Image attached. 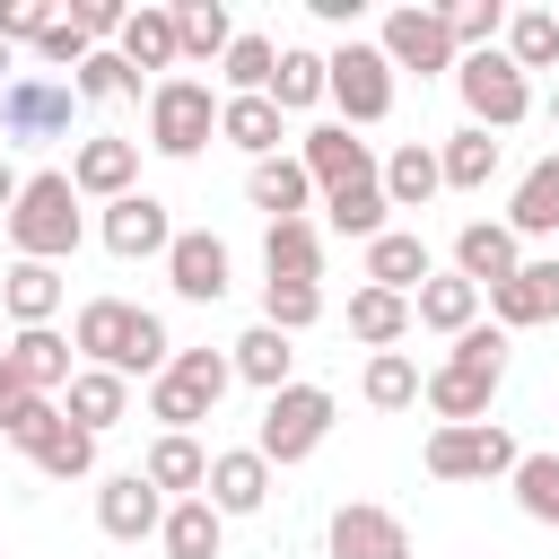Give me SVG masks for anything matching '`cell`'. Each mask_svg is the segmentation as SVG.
<instances>
[{
  "label": "cell",
  "mask_w": 559,
  "mask_h": 559,
  "mask_svg": "<svg viewBox=\"0 0 559 559\" xmlns=\"http://www.w3.org/2000/svg\"><path fill=\"white\" fill-rule=\"evenodd\" d=\"M17 393H26V384H17V367H9V349H0V411H9Z\"/></svg>",
  "instance_id": "cell-54"
},
{
  "label": "cell",
  "mask_w": 559,
  "mask_h": 559,
  "mask_svg": "<svg viewBox=\"0 0 559 559\" xmlns=\"http://www.w3.org/2000/svg\"><path fill=\"white\" fill-rule=\"evenodd\" d=\"M271 70H280V44H271V35H253V26H236V44L218 52L227 96H271Z\"/></svg>",
  "instance_id": "cell-36"
},
{
  "label": "cell",
  "mask_w": 559,
  "mask_h": 559,
  "mask_svg": "<svg viewBox=\"0 0 559 559\" xmlns=\"http://www.w3.org/2000/svg\"><path fill=\"white\" fill-rule=\"evenodd\" d=\"M79 236H87V218H79L70 175H61V166L26 175L17 210H9V245H17V262H70V253H79Z\"/></svg>",
  "instance_id": "cell-3"
},
{
  "label": "cell",
  "mask_w": 559,
  "mask_h": 559,
  "mask_svg": "<svg viewBox=\"0 0 559 559\" xmlns=\"http://www.w3.org/2000/svg\"><path fill=\"white\" fill-rule=\"evenodd\" d=\"M17 192H26V175H17L9 157H0V210H17Z\"/></svg>",
  "instance_id": "cell-53"
},
{
  "label": "cell",
  "mask_w": 559,
  "mask_h": 559,
  "mask_svg": "<svg viewBox=\"0 0 559 559\" xmlns=\"http://www.w3.org/2000/svg\"><path fill=\"white\" fill-rule=\"evenodd\" d=\"M332 559H411V524L393 515V507H367V498H349V507H332Z\"/></svg>",
  "instance_id": "cell-16"
},
{
  "label": "cell",
  "mask_w": 559,
  "mask_h": 559,
  "mask_svg": "<svg viewBox=\"0 0 559 559\" xmlns=\"http://www.w3.org/2000/svg\"><path fill=\"white\" fill-rule=\"evenodd\" d=\"M70 349H79L87 367H114L122 384H131V376H166V358H175L166 323H157L148 306H131V297H87V306L70 314Z\"/></svg>",
  "instance_id": "cell-2"
},
{
  "label": "cell",
  "mask_w": 559,
  "mask_h": 559,
  "mask_svg": "<svg viewBox=\"0 0 559 559\" xmlns=\"http://www.w3.org/2000/svg\"><path fill=\"white\" fill-rule=\"evenodd\" d=\"M384 183H349V192H323V227L332 236H349V245H376L384 236Z\"/></svg>",
  "instance_id": "cell-38"
},
{
  "label": "cell",
  "mask_w": 559,
  "mask_h": 559,
  "mask_svg": "<svg viewBox=\"0 0 559 559\" xmlns=\"http://www.w3.org/2000/svg\"><path fill=\"white\" fill-rule=\"evenodd\" d=\"M358 393H367L376 411H411V402H419V358H411V349H376L367 376H358Z\"/></svg>",
  "instance_id": "cell-42"
},
{
  "label": "cell",
  "mask_w": 559,
  "mask_h": 559,
  "mask_svg": "<svg viewBox=\"0 0 559 559\" xmlns=\"http://www.w3.org/2000/svg\"><path fill=\"white\" fill-rule=\"evenodd\" d=\"M262 271L323 288V227H314V218H271V227H262Z\"/></svg>",
  "instance_id": "cell-21"
},
{
  "label": "cell",
  "mask_w": 559,
  "mask_h": 559,
  "mask_svg": "<svg viewBox=\"0 0 559 559\" xmlns=\"http://www.w3.org/2000/svg\"><path fill=\"white\" fill-rule=\"evenodd\" d=\"M507 236H515V245L559 236V157L524 166V183H515V201H507Z\"/></svg>",
  "instance_id": "cell-29"
},
{
  "label": "cell",
  "mask_w": 559,
  "mask_h": 559,
  "mask_svg": "<svg viewBox=\"0 0 559 559\" xmlns=\"http://www.w3.org/2000/svg\"><path fill=\"white\" fill-rule=\"evenodd\" d=\"M96 236H105V253H114V262H166L175 218H166V201H157V192H122V201H105Z\"/></svg>",
  "instance_id": "cell-12"
},
{
  "label": "cell",
  "mask_w": 559,
  "mask_h": 559,
  "mask_svg": "<svg viewBox=\"0 0 559 559\" xmlns=\"http://www.w3.org/2000/svg\"><path fill=\"white\" fill-rule=\"evenodd\" d=\"M376 52H384L393 70H411V79H437V70H454V61H463V52H454V35H445V9H428V0L393 9V17H384V35H376Z\"/></svg>",
  "instance_id": "cell-10"
},
{
  "label": "cell",
  "mask_w": 559,
  "mask_h": 559,
  "mask_svg": "<svg viewBox=\"0 0 559 559\" xmlns=\"http://www.w3.org/2000/svg\"><path fill=\"white\" fill-rule=\"evenodd\" d=\"M323 96L341 105V131H358V122H384L393 114V61L376 52V44H332L323 52Z\"/></svg>",
  "instance_id": "cell-6"
},
{
  "label": "cell",
  "mask_w": 559,
  "mask_h": 559,
  "mask_svg": "<svg viewBox=\"0 0 559 559\" xmlns=\"http://www.w3.org/2000/svg\"><path fill=\"white\" fill-rule=\"evenodd\" d=\"M218 140V96H210V79H192V70H175V79H148V148L157 157H201Z\"/></svg>",
  "instance_id": "cell-4"
},
{
  "label": "cell",
  "mask_w": 559,
  "mask_h": 559,
  "mask_svg": "<svg viewBox=\"0 0 559 559\" xmlns=\"http://www.w3.org/2000/svg\"><path fill=\"white\" fill-rule=\"evenodd\" d=\"M515 262H524V245L507 236V218H463V227H454V271H463L480 297H489L498 280H515Z\"/></svg>",
  "instance_id": "cell-17"
},
{
  "label": "cell",
  "mask_w": 559,
  "mask_h": 559,
  "mask_svg": "<svg viewBox=\"0 0 559 559\" xmlns=\"http://www.w3.org/2000/svg\"><path fill=\"white\" fill-rule=\"evenodd\" d=\"M454 96H463V114H472V131H515L524 114H533V87H524V70L489 44V52H463L454 61Z\"/></svg>",
  "instance_id": "cell-7"
},
{
  "label": "cell",
  "mask_w": 559,
  "mask_h": 559,
  "mask_svg": "<svg viewBox=\"0 0 559 559\" xmlns=\"http://www.w3.org/2000/svg\"><path fill=\"white\" fill-rule=\"evenodd\" d=\"M297 166H306V183H314V192H349V183H376V148H367V140H349L341 122H314V131L297 140Z\"/></svg>",
  "instance_id": "cell-15"
},
{
  "label": "cell",
  "mask_w": 559,
  "mask_h": 559,
  "mask_svg": "<svg viewBox=\"0 0 559 559\" xmlns=\"http://www.w3.org/2000/svg\"><path fill=\"white\" fill-rule=\"evenodd\" d=\"M227 367H236V384L280 393V384H297V341H288V332H271V323H253L245 341H227Z\"/></svg>",
  "instance_id": "cell-28"
},
{
  "label": "cell",
  "mask_w": 559,
  "mask_h": 559,
  "mask_svg": "<svg viewBox=\"0 0 559 559\" xmlns=\"http://www.w3.org/2000/svg\"><path fill=\"white\" fill-rule=\"evenodd\" d=\"M44 26H52V0H0V44L17 52V44H44Z\"/></svg>",
  "instance_id": "cell-50"
},
{
  "label": "cell",
  "mask_w": 559,
  "mask_h": 559,
  "mask_svg": "<svg viewBox=\"0 0 559 559\" xmlns=\"http://www.w3.org/2000/svg\"><path fill=\"white\" fill-rule=\"evenodd\" d=\"M70 87H79V105H122V96H140L148 79H131V61H122L114 44H96V52L70 70Z\"/></svg>",
  "instance_id": "cell-40"
},
{
  "label": "cell",
  "mask_w": 559,
  "mask_h": 559,
  "mask_svg": "<svg viewBox=\"0 0 559 559\" xmlns=\"http://www.w3.org/2000/svg\"><path fill=\"white\" fill-rule=\"evenodd\" d=\"M35 472H44V480H87V472H96V437L61 419V428L35 445Z\"/></svg>",
  "instance_id": "cell-46"
},
{
  "label": "cell",
  "mask_w": 559,
  "mask_h": 559,
  "mask_svg": "<svg viewBox=\"0 0 559 559\" xmlns=\"http://www.w3.org/2000/svg\"><path fill=\"white\" fill-rule=\"evenodd\" d=\"M52 428H61V402H52V393H17V402L0 411V437H9V445H26V454H35Z\"/></svg>",
  "instance_id": "cell-48"
},
{
  "label": "cell",
  "mask_w": 559,
  "mask_h": 559,
  "mask_svg": "<svg viewBox=\"0 0 559 559\" xmlns=\"http://www.w3.org/2000/svg\"><path fill=\"white\" fill-rule=\"evenodd\" d=\"M437 271V253L411 236V227H384L367 245V288H393V297H419V280Z\"/></svg>",
  "instance_id": "cell-26"
},
{
  "label": "cell",
  "mask_w": 559,
  "mask_h": 559,
  "mask_svg": "<svg viewBox=\"0 0 559 559\" xmlns=\"http://www.w3.org/2000/svg\"><path fill=\"white\" fill-rule=\"evenodd\" d=\"M122 411H131V384H122L114 367H79V376L61 384V419H70V428H87V437H105Z\"/></svg>",
  "instance_id": "cell-24"
},
{
  "label": "cell",
  "mask_w": 559,
  "mask_h": 559,
  "mask_svg": "<svg viewBox=\"0 0 559 559\" xmlns=\"http://www.w3.org/2000/svg\"><path fill=\"white\" fill-rule=\"evenodd\" d=\"M314 314H323V288H306V280H262V323H271V332L297 341Z\"/></svg>",
  "instance_id": "cell-45"
},
{
  "label": "cell",
  "mask_w": 559,
  "mask_h": 559,
  "mask_svg": "<svg viewBox=\"0 0 559 559\" xmlns=\"http://www.w3.org/2000/svg\"><path fill=\"white\" fill-rule=\"evenodd\" d=\"M9 61H17V52H9V44H0V87H9V79H17V70H9Z\"/></svg>",
  "instance_id": "cell-55"
},
{
  "label": "cell",
  "mask_w": 559,
  "mask_h": 559,
  "mask_svg": "<svg viewBox=\"0 0 559 559\" xmlns=\"http://www.w3.org/2000/svg\"><path fill=\"white\" fill-rule=\"evenodd\" d=\"M550 122H559V96H550Z\"/></svg>",
  "instance_id": "cell-56"
},
{
  "label": "cell",
  "mask_w": 559,
  "mask_h": 559,
  "mask_svg": "<svg viewBox=\"0 0 559 559\" xmlns=\"http://www.w3.org/2000/svg\"><path fill=\"white\" fill-rule=\"evenodd\" d=\"M498 384H507V332H498V323H472V332H454V349L419 376V402L437 411V428H480L489 402H498Z\"/></svg>",
  "instance_id": "cell-1"
},
{
  "label": "cell",
  "mask_w": 559,
  "mask_h": 559,
  "mask_svg": "<svg viewBox=\"0 0 559 559\" xmlns=\"http://www.w3.org/2000/svg\"><path fill=\"white\" fill-rule=\"evenodd\" d=\"M157 542H166V559H218L227 515H218L210 498H175V507H166V524H157Z\"/></svg>",
  "instance_id": "cell-32"
},
{
  "label": "cell",
  "mask_w": 559,
  "mask_h": 559,
  "mask_svg": "<svg viewBox=\"0 0 559 559\" xmlns=\"http://www.w3.org/2000/svg\"><path fill=\"white\" fill-rule=\"evenodd\" d=\"M218 140H227V148H245V157L262 166V157H280L288 114H280L271 96H218Z\"/></svg>",
  "instance_id": "cell-20"
},
{
  "label": "cell",
  "mask_w": 559,
  "mask_h": 559,
  "mask_svg": "<svg viewBox=\"0 0 559 559\" xmlns=\"http://www.w3.org/2000/svg\"><path fill=\"white\" fill-rule=\"evenodd\" d=\"M9 367H17V384H26V393H52V402H61V384L79 376V349H70L52 323H35V332H17V341H9Z\"/></svg>",
  "instance_id": "cell-23"
},
{
  "label": "cell",
  "mask_w": 559,
  "mask_h": 559,
  "mask_svg": "<svg viewBox=\"0 0 559 559\" xmlns=\"http://www.w3.org/2000/svg\"><path fill=\"white\" fill-rule=\"evenodd\" d=\"M166 288H175L183 306H218V297L236 288V253H227L210 227H175V245H166Z\"/></svg>",
  "instance_id": "cell-11"
},
{
  "label": "cell",
  "mask_w": 559,
  "mask_h": 559,
  "mask_svg": "<svg viewBox=\"0 0 559 559\" xmlns=\"http://www.w3.org/2000/svg\"><path fill=\"white\" fill-rule=\"evenodd\" d=\"M157 524H166V498H157L140 472H114V480L96 489V533H105V542H148Z\"/></svg>",
  "instance_id": "cell-18"
},
{
  "label": "cell",
  "mask_w": 559,
  "mask_h": 559,
  "mask_svg": "<svg viewBox=\"0 0 559 559\" xmlns=\"http://www.w3.org/2000/svg\"><path fill=\"white\" fill-rule=\"evenodd\" d=\"M166 384H183L201 411H218L227 384H236V367H227V349H175V358H166Z\"/></svg>",
  "instance_id": "cell-41"
},
{
  "label": "cell",
  "mask_w": 559,
  "mask_h": 559,
  "mask_svg": "<svg viewBox=\"0 0 559 559\" xmlns=\"http://www.w3.org/2000/svg\"><path fill=\"white\" fill-rule=\"evenodd\" d=\"M445 35H454V52H489V44L507 35V9H498V0H454V9H445Z\"/></svg>",
  "instance_id": "cell-47"
},
{
  "label": "cell",
  "mask_w": 559,
  "mask_h": 559,
  "mask_svg": "<svg viewBox=\"0 0 559 559\" xmlns=\"http://www.w3.org/2000/svg\"><path fill=\"white\" fill-rule=\"evenodd\" d=\"M437 175H445V192H489V175H498V140L463 122V131L437 148Z\"/></svg>",
  "instance_id": "cell-37"
},
{
  "label": "cell",
  "mask_w": 559,
  "mask_h": 559,
  "mask_svg": "<svg viewBox=\"0 0 559 559\" xmlns=\"http://www.w3.org/2000/svg\"><path fill=\"white\" fill-rule=\"evenodd\" d=\"M236 44L227 0H175V61H218Z\"/></svg>",
  "instance_id": "cell-33"
},
{
  "label": "cell",
  "mask_w": 559,
  "mask_h": 559,
  "mask_svg": "<svg viewBox=\"0 0 559 559\" xmlns=\"http://www.w3.org/2000/svg\"><path fill=\"white\" fill-rule=\"evenodd\" d=\"M306 9H314L323 26H358V0H306Z\"/></svg>",
  "instance_id": "cell-52"
},
{
  "label": "cell",
  "mask_w": 559,
  "mask_h": 559,
  "mask_svg": "<svg viewBox=\"0 0 559 559\" xmlns=\"http://www.w3.org/2000/svg\"><path fill=\"white\" fill-rule=\"evenodd\" d=\"M70 192L79 201H122V192H140V140H122V131H96V140H79L70 148Z\"/></svg>",
  "instance_id": "cell-13"
},
{
  "label": "cell",
  "mask_w": 559,
  "mask_h": 559,
  "mask_svg": "<svg viewBox=\"0 0 559 559\" xmlns=\"http://www.w3.org/2000/svg\"><path fill=\"white\" fill-rule=\"evenodd\" d=\"M332 419H341V402L323 393V384H280V393H262V428H253V454L280 472V463H306L323 437H332Z\"/></svg>",
  "instance_id": "cell-5"
},
{
  "label": "cell",
  "mask_w": 559,
  "mask_h": 559,
  "mask_svg": "<svg viewBox=\"0 0 559 559\" xmlns=\"http://www.w3.org/2000/svg\"><path fill=\"white\" fill-rule=\"evenodd\" d=\"M515 507L533 515V524H550L559 533V454H515Z\"/></svg>",
  "instance_id": "cell-44"
},
{
  "label": "cell",
  "mask_w": 559,
  "mask_h": 559,
  "mask_svg": "<svg viewBox=\"0 0 559 559\" xmlns=\"http://www.w3.org/2000/svg\"><path fill=\"white\" fill-rule=\"evenodd\" d=\"M411 323H428V332H445V341H454V332H472V323H480V288H472L463 271H428V280H419V297H411Z\"/></svg>",
  "instance_id": "cell-27"
},
{
  "label": "cell",
  "mask_w": 559,
  "mask_h": 559,
  "mask_svg": "<svg viewBox=\"0 0 559 559\" xmlns=\"http://www.w3.org/2000/svg\"><path fill=\"white\" fill-rule=\"evenodd\" d=\"M61 297H70V280H61V262H9V271H0V306L17 314V332H35V323H52V314H61Z\"/></svg>",
  "instance_id": "cell-22"
},
{
  "label": "cell",
  "mask_w": 559,
  "mask_h": 559,
  "mask_svg": "<svg viewBox=\"0 0 559 559\" xmlns=\"http://www.w3.org/2000/svg\"><path fill=\"white\" fill-rule=\"evenodd\" d=\"M550 17H559V9H550Z\"/></svg>",
  "instance_id": "cell-57"
},
{
  "label": "cell",
  "mask_w": 559,
  "mask_h": 559,
  "mask_svg": "<svg viewBox=\"0 0 559 559\" xmlns=\"http://www.w3.org/2000/svg\"><path fill=\"white\" fill-rule=\"evenodd\" d=\"M271 105H280V114H306V105H323V52L288 44V52H280V70H271Z\"/></svg>",
  "instance_id": "cell-43"
},
{
  "label": "cell",
  "mask_w": 559,
  "mask_h": 559,
  "mask_svg": "<svg viewBox=\"0 0 559 559\" xmlns=\"http://www.w3.org/2000/svg\"><path fill=\"white\" fill-rule=\"evenodd\" d=\"M245 201L253 210H271V218H306V201H314V183H306V166L280 148V157H262L253 175H245Z\"/></svg>",
  "instance_id": "cell-34"
},
{
  "label": "cell",
  "mask_w": 559,
  "mask_h": 559,
  "mask_svg": "<svg viewBox=\"0 0 559 559\" xmlns=\"http://www.w3.org/2000/svg\"><path fill=\"white\" fill-rule=\"evenodd\" d=\"M140 480L175 507V498H201V480H210V454L192 445V437H157L148 445V463H140Z\"/></svg>",
  "instance_id": "cell-31"
},
{
  "label": "cell",
  "mask_w": 559,
  "mask_h": 559,
  "mask_svg": "<svg viewBox=\"0 0 559 559\" xmlns=\"http://www.w3.org/2000/svg\"><path fill=\"white\" fill-rule=\"evenodd\" d=\"M114 52L131 61V79H148V70L175 79V9H131L122 35H114Z\"/></svg>",
  "instance_id": "cell-30"
},
{
  "label": "cell",
  "mask_w": 559,
  "mask_h": 559,
  "mask_svg": "<svg viewBox=\"0 0 559 559\" xmlns=\"http://www.w3.org/2000/svg\"><path fill=\"white\" fill-rule=\"evenodd\" d=\"M480 306L498 314V332H533V323H559V253H533V262H515V280H498Z\"/></svg>",
  "instance_id": "cell-14"
},
{
  "label": "cell",
  "mask_w": 559,
  "mask_h": 559,
  "mask_svg": "<svg viewBox=\"0 0 559 559\" xmlns=\"http://www.w3.org/2000/svg\"><path fill=\"white\" fill-rule=\"evenodd\" d=\"M376 183H384V201H393V210H428V201L445 192V175H437V148H428V140H402L393 157H376Z\"/></svg>",
  "instance_id": "cell-25"
},
{
  "label": "cell",
  "mask_w": 559,
  "mask_h": 559,
  "mask_svg": "<svg viewBox=\"0 0 559 559\" xmlns=\"http://www.w3.org/2000/svg\"><path fill=\"white\" fill-rule=\"evenodd\" d=\"M70 114H79V87L52 70H17L0 87V140H70Z\"/></svg>",
  "instance_id": "cell-8"
},
{
  "label": "cell",
  "mask_w": 559,
  "mask_h": 559,
  "mask_svg": "<svg viewBox=\"0 0 559 559\" xmlns=\"http://www.w3.org/2000/svg\"><path fill=\"white\" fill-rule=\"evenodd\" d=\"M201 498H210L218 515H253V507L271 498V463H262L253 445H227V454H210V480H201Z\"/></svg>",
  "instance_id": "cell-19"
},
{
  "label": "cell",
  "mask_w": 559,
  "mask_h": 559,
  "mask_svg": "<svg viewBox=\"0 0 559 559\" xmlns=\"http://www.w3.org/2000/svg\"><path fill=\"white\" fill-rule=\"evenodd\" d=\"M515 454L524 445L498 419H480V428H428V480H507Z\"/></svg>",
  "instance_id": "cell-9"
},
{
  "label": "cell",
  "mask_w": 559,
  "mask_h": 559,
  "mask_svg": "<svg viewBox=\"0 0 559 559\" xmlns=\"http://www.w3.org/2000/svg\"><path fill=\"white\" fill-rule=\"evenodd\" d=\"M87 52H96V44H87V26H79L70 9H52V26H44V44H35V61H44V70H79Z\"/></svg>",
  "instance_id": "cell-49"
},
{
  "label": "cell",
  "mask_w": 559,
  "mask_h": 559,
  "mask_svg": "<svg viewBox=\"0 0 559 559\" xmlns=\"http://www.w3.org/2000/svg\"><path fill=\"white\" fill-rule=\"evenodd\" d=\"M70 17H79V26H87V44H114V35H122V17H131V9H122V0H79V9H70Z\"/></svg>",
  "instance_id": "cell-51"
},
{
  "label": "cell",
  "mask_w": 559,
  "mask_h": 559,
  "mask_svg": "<svg viewBox=\"0 0 559 559\" xmlns=\"http://www.w3.org/2000/svg\"><path fill=\"white\" fill-rule=\"evenodd\" d=\"M498 52H507L515 70H550V61H559V17H550V9H515L507 35H498Z\"/></svg>",
  "instance_id": "cell-39"
},
{
  "label": "cell",
  "mask_w": 559,
  "mask_h": 559,
  "mask_svg": "<svg viewBox=\"0 0 559 559\" xmlns=\"http://www.w3.org/2000/svg\"><path fill=\"white\" fill-rule=\"evenodd\" d=\"M402 332H411V297H393V288H349V341H367V358L393 349Z\"/></svg>",
  "instance_id": "cell-35"
}]
</instances>
